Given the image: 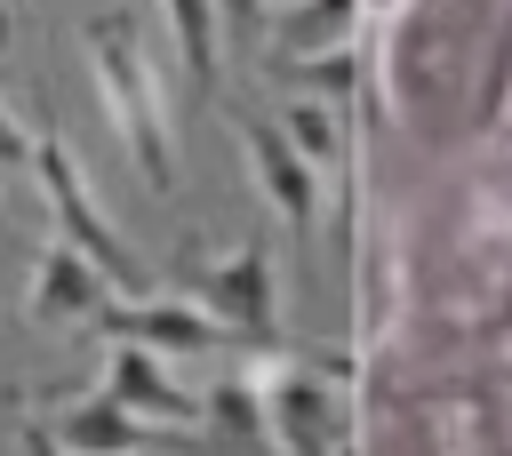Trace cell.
Listing matches in <instances>:
<instances>
[{
	"mask_svg": "<svg viewBox=\"0 0 512 456\" xmlns=\"http://www.w3.org/2000/svg\"><path fill=\"white\" fill-rule=\"evenodd\" d=\"M480 184H488V200L504 208V224H512V144H496V152H480V168H472Z\"/></svg>",
	"mask_w": 512,
	"mask_h": 456,
	"instance_id": "obj_5",
	"label": "cell"
},
{
	"mask_svg": "<svg viewBox=\"0 0 512 456\" xmlns=\"http://www.w3.org/2000/svg\"><path fill=\"white\" fill-rule=\"evenodd\" d=\"M376 88L432 160H480L512 128V0H384Z\"/></svg>",
	"mask_w": 512,
	"mask_h": 456,
	"instance_id": "obj_2",
	"label": "cell"
},
{
	"mask_svg": "<svg viewBox=\"0 0 512 456\" xmlns=\"http://www.w3.org/2000/svg\"><path fill=\"white\" fill-rule=\"evenodd\" d=\"M8 152H16V128H8V120H0V160H8Z\"/></svg>",
	"mask_w": 512,
	"mask_h": 456,
	"instance_id": "obj_7",
	"label": "cell"
},
{
	"mask_svg": "<svg viewBox=\"0 0 512 456\" xmlns=\"http://www.w3.org/2000/svg\"><path fill=\"white\" fill-rule=\"evenodd\" d=\"M176 32H184L192 72H208V8H200V0H176Z\"/></svg>",
	"mask_w": 512,
	"mask_h": 456,
	"instance_id": "obj_6",
	"label": "cell"
},
{
	"mask_svg": "<svg viewBox=\"0 0 512 456\" xmlns=\"http://www.w3.org/2000/svg\"><path fill=\"white\" fill-rule=\"evenodd\" d=\"M96 64H104V88L120 96V128H128V144H136V152H144V168L168 184V144L152 136V88H144V64H136V48H128V32H120V24H104Z\"/></svg>",
	"mask_w": 512,
	"mask_h": 456,
	"instance_id": "obj_3",
	"label": "cell"
},
{
	"mask_svg": "<svg viewBox=\"0 0 512 456\" xmlns=\"http://www.w3.org/2000/svg\"><path fill=\"white\" fill-rule=\"evenodd\" d=\"M256 160H264V184H272V192H280V200H288V208L304 216V176H296L304 160H296V152H280V144H272L264 128H256Z\"/></svg>",
	"mask_w": 512,
	"mask_h": 456,
	"instance_id": "obj_4",
	"label": "cell"
},
{
	"mask_svg": "<svg viewBox=\"0 0 512 456\" xmlns=\"http://www.w3.org/2000/svg\"><path fill=\"white\" fill-rule=\"evenodd\" d=\"M368 400L400 456H512V224L480 176L408 216Z\"/></svg>",
	"mask_w": 512,
	"mask_h": 456,
	"instance_id": "obj_1",
	"label": "cell"
},
{
	"mask_svg": "<svg viewBox=\"0 0 512 456\" xmlns=\"http://www.w3.org/2000/svg\"><path fill=\"white\" fill-rule=\"evenodd\" d=\"M368 8H384V0H368Z\"/></svg>",
	"mask_w": 512,
	"mask_h": 456,
	"instance_id": "obj_8",
	"label": "cell"
}]
</instances>
